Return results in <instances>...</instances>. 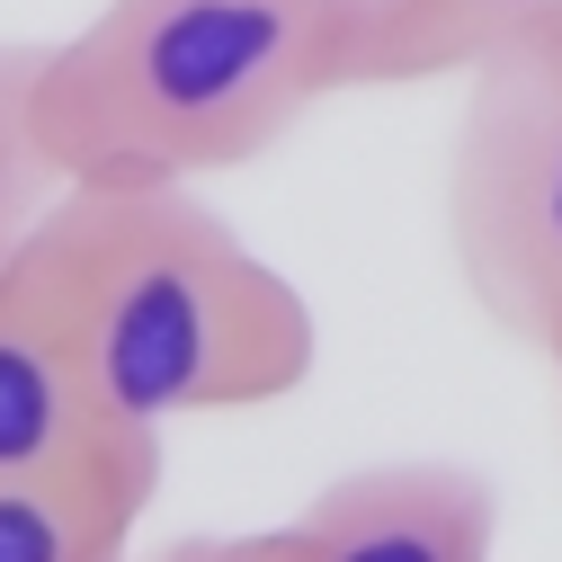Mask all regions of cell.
Here are the masks:
<instances>
[{"mask_svg": "<svg viewBox=\"0 0 562 562\" xmlns=\"http://www.w3.org/2000/svg\"><path fill=\"white\" fill-rule=\"evenodd\" d=\"M36 90H45V36H0V268L63 188Z\"/></svg>", "mask_w": 562, "mask_h": 562, "instance_id": "cell-8", "label": "cell"}, {"mask_svg": "<svg viewBox=\"0 0 562 562\" xmlns=\"http://www.w3.org/2000/svg\"><path fill=\"white\" fill-rule=\"evenodd\" d=\"M544 375H553V411H562V339L544 348Z\"/></svg>", "mask_w": 562, "mask_h": 562, "instance_id": "cell-10", "label": "cell"}, {"mask_svg": "<svg viewBox=\"0 0 562 562\" xmlns=\"http://www.w3.org/2000/svg\"><path fill=\"white\" fill-rule=\"evenodd\" d=\"M161 473H27L0 482V562H134Z\"/></svg>", "mask_w": 562, "mask_h": 562, "instance_id": "cell-7", "label": "cell"}, {"mask_svg": "<svg viewBox=\"0 0 562 562\" xmlns=\"http://www.w3.org/2000/svg\"><path fill=\"white\" fill-rule=\"evenodd\" d=\"M367 0H99L45 36L63 179H224L358 90Z\"/></svg>", "mask_w": 562, "mask_h": 562, "instance_id": "cell-2", "label": "cell"}, {"mask_svg": "<svg viewBox=\"0 0 562 562\" xmlns=\"http://www.w3.org/2000/svg\"><path fill=\"white\" fill-rule=\"evenodd\" d=\"M153 562H196V536H188V544H170V553H153Z\"/></svg>", "mask_w": 562, "mask_h": 562, "instance_id": "cell-11", "label": "cell"}, {"mask_svg": "<svg viewBox=\"0 0 562 562\" xmlns=\"http://www.w3.org/2000/svg\"><path fill=\"white\" fill-rule=\"evenodd\" d=\"M196 562H259L250 536H196Z\"/></svg>", "mask_w": 562, "mask_h": 562, "instance_id": "cell-9", "label": "cell"}, {"mask_svg": "<svg viewBox=\"0 0 562 562\" xmlns=\"http://www.w3.org/2000/svg\"><path fill=\"white\" fill-rule=\"evenodd\" d=\"M501 491L473 464H358L250 536L259 562H491Z\"/></svg>", "mask_w": 562, "mask_h": 562, "instance_id": "cell-4", "label": "cell"}, {"mask_svg": "<svg viewBox=\"0 0 562 562\" xmlns=\"http://www.w3.org/2000/svg\"><path fill=\"white\" fill-rule=\"evenodd\" d=\"M562 45V0H367L358 19V90L473 81L482 63Z\"/></svg>", "mask_w": 562, "mask_h": 562, "instance_id": "cell-6", "label": "cell"}, {"mask_svg": "<svg viewBox=\"0 0 562 562\" xmlns=\"http://www.w3.org/2000/svg\"><path fill=\"white\" fill-rule=\"evenodd\" d=\"M0 277L72 339L134 429L268 411L322 367L304 286L188 179H63Z\"/></svg>", "mask_w": 562, "mask_h": 562, "instance_id": "cell-1", "label": "cell"}, {"mask_svg": "<svg viewBox=\"0 0 562 562\" xmlns=\"http://www.w3.org/2000/svg\"><path fill=\"white\" fill-rule=\"evenodd\" d=\"M27 473H161V429H134L72 339L0 277V482Z\"/></svg>", "mask_w": 562, "mask_h": 562, "instance_id": "cell-5", "label": "cell"}, {"mask_svg": "<svg viewBox=\"0 0 562 562\" xmlns=\"http://www.w3.org/2000/svg\"><path fill=\"white\" fill-rule=\"evenodd\" d=\"M447 250L473 313L544 348L562 339V45L482 63L447 144Z\"/></svg>", "mask_w": 562, "mask_h": 562, "instance_id": "cell-3", "label": "cell"}]
</instances>
